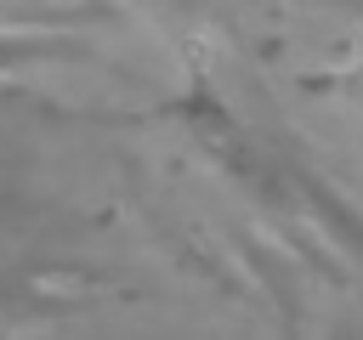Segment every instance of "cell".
I'll return each instance as SVG.
<instances>
[{
    "label": "cell",
    "instance_id": "cell-1",
    "mask_svg": "<svg viewBox=\"0 0 363 340\" xmlns=\"http://www.w3.org/2000/svg\"><path fill=\"white\" fill-rule=\"evenodd\" d=\"M301 85H306V91H335V96H352V102L363 108V57H357L346 74H306Z\"/></svg>",
    "mask_w": 363,
    "mask_h": 340
},
{
    "label": "cell",
    "instance_id": "cell-3",
    "mask_svg": "<svg viewBox=\"0 0 363 340\" xmlns=\"http://www.w3.org/2000/svg\"><path fill=\"white\" fill-rule=\"evenodd\" d=\"M250 6H278V0H250ZM295 6H352V11H363V0H295Z\"/></svg>",
    "mask_w": 363,
    "mask_h": 340
},
{
    "label": "cell",
    "instance_id": "cell-2",
    "mask_svg": "<svg viewBox=\"0 0 363 340\" xmlns=\"http://www.w3.org/2000/svg\"><path fill=\"white\" fill-rule=\"evenodd\" d=\"M68 45H40V40H17V34H0V68H17V62H34V57H57Z\"/></svg>",
    "mask_w": 363,
    "mask_h": 340
}]
</instances>
